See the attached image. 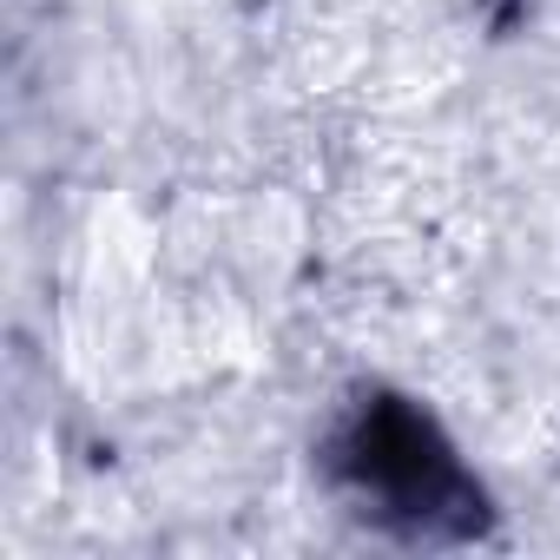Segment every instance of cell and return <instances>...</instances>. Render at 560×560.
I'll return each mask as SVG.
<instances>
[{
  "mask_svg": "<svg viewBox=\"0 0 560 560\" xmlns=\"http://www.w3.org/2000/svg\"><path fill=\"white\" fill-rule=\"evenodd\" d=\"M343 475L357 481V494L376 501V514L416 534H468L481 521V488L462 475L435 422L396 396L357 409L343 435Z\"/></svg>",
  "mask_w": 560,
  "mask_h": 560,
  "instance_id": "6da1fadb",
  "label": "cell"
}]
</instances>
